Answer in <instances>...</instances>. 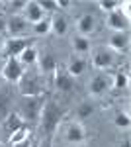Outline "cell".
I'll use <instances>...</instances> for the list:
<instances>
[{
  "instance_id": "20",
  "label": "cell",
  "mask_w": 131,
  "mask_h": 147,
  "mask_svg": "<svg viewBox=\"0 0 131 147\" xmlns=\"http://www.w3.org/2000/svg\"><path fill=\"white\" fill-rule=\"evenodd\" d=\"M94 104L92 102H88V100H84L80 106L77 108V122H82V120H88L92 114H94Z\"/></svg>"
},
{
  "instance_id": "23",
  "label": "cell",
  "mask_w": 131,
  "mask_h": 147,
  "mask_svg": "<svg viewBox=\"0 0 131 147\" xmlns=\"http://www.w3.org/2000/svg\"><path fill=\"white\" fill-rule=\"evenodd\" d=\"M12 112V100L6 92H0V122Z\"/></svg>"
},
{
  "instance_id": "2",
  "label": "cell",
  "mask_w": 131,
  "mask_h": 147,
  "mask_svg": "<svg viewBox=\"0 0 131 147\" xmlns=\"http://www.w3.org/2000/svg\"><path fill=\"white\" fill-rule=\"evenodd\" d=\"M45 96L39 94V96H30V98H24L22 106H20V116L24 118L26 124H35L39 122V114H41V108H43Z\"/></svg>"
},
{
  "instance_id": "19",
  "label": "cell",
  "mask_w": 131,
  "mask_h": 147,
  "mask_svg": "<svg viewBox=\"0 0 131 147\" xmlns=\"http://www.w3.org/2000/svg\"><path fill=\"white\" fill-rule=\"evenodd\" d=\"M51 32H53L57 37L67 35V32H69V24H67V20L63 18V16H53V18H51Z\"/></svg>"
},
{
  "instance_id": "5",
  "label": "cell",
  "mask_w": 131,
  "mask_h": 147,
  "mask_svg": "<svg viewBox=\"0 0 131 147\" xmlns=\"http://www.w3.org/2000/svg\"><path fill=\"white\" fill-rule=\"evenodd\" d=\"M18 88H20V94H22L24 98L43 94V88H41L37 77H35V75H30V73H24V77L20 79V82H18Z\"/></svg>"
},
{
  "instance_id": "9",
  "label": "cell",
  "mask_w": 131,
  "mask_h": 147,
  "mask_svg": "<svg viewBox=\"0 0 131 147\" xmlns=\"http://www.w3.org/2000/svg\"><path fill=\"white\" fill-rule=\"evenodd\" d=\"M6 32L12 35V37H20V35H24L26 32H28V28H30V24L24 20V16H20V14H14L10 20H6Z\"/></svg>"
},
{
  "instance_id": "38",
  "label": "cell",
  "mask_w": 131,
  "mask_h": 147,
  "mask_svg": "<svg viewBox=\"0 0 131 147\" xmlns=\"http://www.w3.org/2000/svg\"><path fill=\"white\" fill-rule=\"evenodd\" d=\"M0 79H2V73H0Z\"/></svg>"
},
{
  "instance_id": "35",
  "label": "cell",
  "mask_w": 131,
  "mask_h": 147,
  "mask_svg": "<svg viewBox=\"0 0 131 147\" xmlns=\"http://www.w3.org/2000/svg\"><path fill=\"white\" fill-rule=\"evenodd\" d=\"M2 47H4V39H2V35H0V51H2Z\"/></svg>"
},
{
  "instance_id": "34",
  "label": "cell",
  "mask_w": 131,
  "mask_h": 147,
  "mask_svg": "<svg viewBox=\"0 0 131 147\" xmlns=\"http://www.w3.org/2000/svg\"><path fill=\"white\" fill-rule=\"evenodd\" d=\"M120 147H131V141H129V137H125L123 141L120 143Z\"/></svg>"
},
{
  "instance_id": "25",
  "label": "cell",
  "mask_w": 131,
  "mask_h": 147,
  "mask_svg": "<svg viewBox=\"0 0 131 147\" xmlns=\"http://www.w3.org/2000/svg\"><path fill=\"white\" fill-rule=\"evenodd\" d=\"M127 84H129V75L123 73V71L116 73V77H114V80H112V86L118 88V90H123V88H127Z\"/></svg>"
},
{
  "instance_id": "11",
  "label": "cell",
  "mask_w": 131,
  "mask_h": 147,
  "mask_svg": "<svg viewBox=\"0 0 131 147\" xmlns=\"http://www.w3.org/2000/svg\"><path fill=\"white\" fill-rule=\"evenodd\" d=\"M45 18V12L39 8V4L33 0V2H28V6L24 8V20L30 24V26H33V24L41 22Z\"/></svg>"
},
{
  "instance_id": "30",
  "label": "cell",
  "mask_w": 131,
  "mask_h": 147,
  "mask_svg": "<svg viewBox=\"0 0 131 147\" xmlns=\"http://www.w3.org/2000/svg\"><path fill=\"white\" fill-rule=\"evenodd\" d=\"M10 147H32V136L26 137V139L20 141V143H16V145H10Z\"/></svg>"
},
{
  "instance_id": "24",
  "label": "cell",
  "mask_w": 131,
  "mask_h": 147,
  "mask_svg": "<svg viewBox=\"0 0 131 147\" xmlns=\"http://www.w3.org/2000/svg\"><path fill=\"white\" fill-rule=\"evenodd\" d=\"M32 30H33V34H35V35H47L49 32H51V18H43L41 22L33 24Z\"/></svg>"
},
{
  "instance_id": "10",
  "label": "cell",
  "mask_w": 131,
  "mask_h": 147,
  "mask_svg": "<svg viewBox=\"0 0 131 147\" xmlns=\"http://www.w3.org/2000/svg\"><path fill=\"white\" fill-rule=\"evenodd\" d=\"M84 137H86V131H84V127H82L80 122H71V124L67 125L65 139L69 141V143H73V145L82 143V141H84Z\"/></svg>"
},
{
  "instance_id": "4",
  "label": "cell",
  "mask_w": 131,
  "mask_h": 147,
  "mask_svg": "<svg viewBox=\"0 0 131 147\" xmlns=\"http://www.w3.org/2000/svg\"><path fill=\"white\" fill-rule=\"evenodd\" d=\"M30 45H33V41L30 37H10L8 41H4V47H2V55L6 59H12V57H20L24 49H28Z\"/></svg>"
},
{
  "instance_id": "37",
  "label": "cell",
  "mask_w": 131,
  "mask_h": 147,
  "mask_svg": "<svg viewBox=\"0 0 131 147\" xmlns=\"http://www.w3.org/2000/svg\"><path fill=\"white\" fill-rule=\"evenodd\" d=\"M32 147H39V143H32Z\"/></svg>"
},
{
  "instance_id": "17",
  "label": "cell",
  "mask_w": 131,
  "mask_h": 147,
  "mask_svg": "<svg viewBox=\"0 0 131 147\" xmlns=\"http://www.w3.org/2000/svg\"><path fill=\"white\" fill-rule=\"evenodd\" d=\"M37 65H39V71L41 73H55V69L59 67L57 65V61H55V57L49 53V51H45V53H39L37 57Z\"/></svg>"
},
{
  "instance_id": "27",
  "label": "cell",
  "mask_w": 131,
  "mask_h": 147,
  "mask_svg": "<svg viewBox=\"0 0 131 147\" xmlns=\"http://www.w3.org/2000/svg\"><path fill=\"white\" fill-rule=\"evenodd\" d=\"M98 6L104 12H108V14H110V12H114V10H118V8H120V2H118V0H100Z\"/></svg>"
},
{
  "instance_id": "15",
  "label": "cell",
  "mask_w": 131,
  "mask_h": 147,
  "mask_svg": "<svg viewBox=\"0 0 131 147\" xmlns=\"http://www.w3.org/2000/svg\"><path fill=\"white\" fill-rule=\"evenodd\" d=\"M94 28H96V20H94V16H92V14H82V16L77 20L78 35H82V37L90 35L92 32H94Z\"/></svg>"
},
{
  "instance_id": "36",
  "label": "cell",
  "mask_w": 131,
  "mask_h": 147,
  "mask_svg": "<svg viewBox=\"0 0 131 147\" xmlns=\"http://www.w3.org/2000/svg\"><path fill=\"white\" fill-rule=\"evenodd\" d=\"M2 10H4V2H0V14H2Z\"/></svg>"
},
{
  "instance_id": "14",
  "label": "cell",
  "mask_w": 131,
  "mask_h": 147,
  "mask_svg": "<svg viewBox=\"0 0 131 147\" xmlns=\"http://www.w3.org/2000/svg\"><path fill=\"white\" fill-rule=\"evenodd\" d=\"M24 125H26V122H24V118L18 112H10L4 120H2V127H4V131H6L8 136L14 134V131H18V129L24 127Z\"/></svg>"
},
{
  "instance_id": "22",
  "label": "cell",
  "mask_w": 131,
  "mask_h": 147,
  "mask_svg": "<svg viewBox=\"0 0 131 147\" xmlns=\"http://www.w3.org/2000/svg\"><path fill=\"white\" fill-rule=\"evenodd\" d=\"M73 49H75V53H88L90 51V41L82 35H75L73 37Z\"/></svg>"
},
{
  "instance_id": "18",
  "label": "cell",
  "mask_w": 131,
  "mask_h": 147,
  "mask_svg": "<svg viewBox=\"0 0 131 147\" xmlns=\"http://www.w3.org/2000/svg\"><path fill=\"white\" fill-rule=\"evenodd\" d=\"M37 57H39V51H37L33 45H30L28 49H24L22 53H20L18 61L22 63V67H30V65H33V63H37Z\"/></svg>"
},
{
  "instance_id": "33",
  "label": "cell",
  "mask_w": 131,
  "mask_h": 147,
  "mask_svg": "<svg viewBox=\"0 0 131 147\" xmlns=\"http://www.w3.org/2000/svg\"><path fill=\"white\" fill-rule=\"evenodd\" d=\"M57 6L59 8H69L71 6V0H57Z\"/></svg>"
},
{
  "instance_id": "32",
  "label": "cell",
  "mask_w": 131,
  "mask_h": 147,
  "mask_svg": "<svg viewBox=\"0 0 131 147\" xmlns=\"http://www.w3.org/2000/svg\"><path fill=\"white\" fill-rule=\"evenodd\" d=\"M39 147H53L51 145V136H47L43 141H39Z\"/></svg>"
},
{
  "instance_id": "7",
  "label": "cell",
  "mask_w": 131,
  "mask_h": 147,
  "mask_svg": "<svg viewBox=\"0 0 131 147\" xmlns=\"http://www.w3.org/2000/svg\"><path fill=\"white\" fill-rule=\"evenodd\" d=\"M106 26H108L110 30H114V32H123V34H127V28H129V20L123 16L120 12V8L114 12H110L108 18H106Z\"/></svg>"
},
{
  "instance_id": "31",
  "label": "cell",
  "mask_w": 131,
  "mask_h": 147,
  "mask_svg": "<svg viewBox=\"0 0 131 147\" xmlns=\"http://www.w3.org/2000/svg\"><path fill=\"white\" fill-rule=\"evenodd\" d=\"M6 28H8V26H6V20H4V18L0 16V35L6 34Z\"/></svg>"
},
{
  "instance_id": "13",
  "label": "cell",
  "mask_w": 131,
  "mask_h": 147,
  "mask_svg": "<svg viewBox=\"0 0 131 147\" xmlns=\"http://www.w3.org/2000/svg\"><path fill=\"white\" fill-rule=\"evenodd\" d=\"M127 47H129V35L127 34L114 32L110 35V43H108L110 51H127Z\"/></svg>"
},
{
  "instance_id": "16",
  "label": "cell",
  "mask_w": 131,
  "mask_h": 147,
  "mask_svg": "<svg viewBox=\"0 0 131 147\" xmlns=\"http://www.w3.org/2000/svg\"><path fill=\"white\" fill-rule=\"evenodd\" d=\"M67 73L73 77V79H77V77H80L82 73H84V69H86V63H84V59L82 57H78L77 53L75 55L69 57V63H67Z\"/></svg>"
},
{
  "instance_id": "26",
  "label": "cell",
  "mask_w": 131,
  "mask_h": 147,
  "mask_svg": "<svg viewBox=\"0 0 131 147\" xmlns=\"http://www.w3.org/2000/svg\"><path fill=\"white\" fill-rule=\"evenodd\" d=\"M114 124H116V127H120V129H127V127L131 125L129 114H127V112H120V114H116V118H114Z\"/></svg>"
},
{
  "instance_id": "21",
  "label": "cell",
  "mask_w": 131,
  "mask_h": 147,
  "mask_svg": "<svg viewBox=\"0 0 131 147\" xmlns=\"http://www.w3.org/2000/svg\"><path fill=\"white\" fill-rule=\"evenodd\" d=\"M30 136H32V129H30V124H26L24 127H20L18 131L10 134V137H8V143H10V145H16V143L24 141L26 137H30Z\"/></svg>"
},
{
  "instance_id": "8",
  "label": "cell",
  "mask_w": 131,
  "mask_h": 147,
  "mask_svg": "<svg viewBox=\"0 0 131 147\" xmlns=\"http://www.w3.org/2000/svg\"><path fill=\"white\" fill-rule=\"evenodd\" d=\"M53 75H55V86H57V90L71 92L73 88H75V79L67 73L65 67H57Z\"/></svg>"
},
{
  "instance_id": "1",
  "label": "cell",
  "mask_w": 131,
  "mask_h": 147,
  "mask_svg": "<svg viewBox=\"0 0 131 147\" xmlns=\"http://www.w3.org/2000/svg\"><path fill=\"white\" fill-rule=\"evenodd\" d=\"M65 114H67V110L61 108L55 100H45L43 108H41V114H39V125H41V129L47 136H53Z\"/></svg>"
},
{
  "instance_id": "28",
  "label": "cell",
  "mask_w": 131,
  "mask_h": 147,
  "mask_svg": "<svg viewBox=\"0 0 131 147\" xmlns=\"http://www.w3.org/2000/svg\"><path fill=\"white\" fill-rule=\"evenodd\" d=\"M37 4H39V8L43 12H57L59 10L57 0H37Z\"/></svg>"
},
{
  "instance_id": "12",
  "label": "cell",
  "mask_w": 131,
  "mask_h": 147,
  "mask_svg": "<svg viewBox=\"0 0 131 147\" xmlns=\"http://www.w3.org/2000/svg\"><path fill=\"white\" fill-rule=\"evenodd\" d=\"M92 63H94V67H96V69H102V71H104V69H110L112 65H114V55H112V51H110L108 47L96 49Z\"/></svg>"
},
{
  "instance_id": "3",
  "label": "cell",
  "mask_w": 131,
  "mask_h": 147,
  "mask_svg": "<svg viewBox=\"0 0 131 147\" xmlns=\"http://www.w3.org/2000/svg\"><path fill=\"white\" fill-rule=\"evenodd\" d=\"M0 73H2V79L6 82L18 84L20 79L24 77V73H26V69L22 67V63L16 57H12V59H6V63H4V67L0 69Z\"/></svg>"
},
{
  "instance_id": "29",
  "label": "cell",
  "mask_w": 131,
  "mask_h": 147,
  "mask_svg": "<svg viewBox=\"0 0 131 147\" xmlns=\"http://www.w3.org/2000/svg\"><path fill=\"white\" fill-rule=\"evenodd\" d=\"M8 6L12 12H20L28 6V0H14V2H8Z\"/></svg>"
},
{
  "instance_id": "6",
  "label": "cell",
  "mask_w": 131,
  "mask_h": 147,
  "mask_svg": "<svg viewBox=\"0 0 131 147\" xmlns=\"http://www.w3.org/2000/svg\"><path fill=\"white\" fill-rule=\"evenodd\" d=\"M110 88H112V79H110L108 75H104V73L96 75L94 79L90 80V84H88V92H90V96H94V98L104 96Z\"/></svg>"
}]
</instances>
